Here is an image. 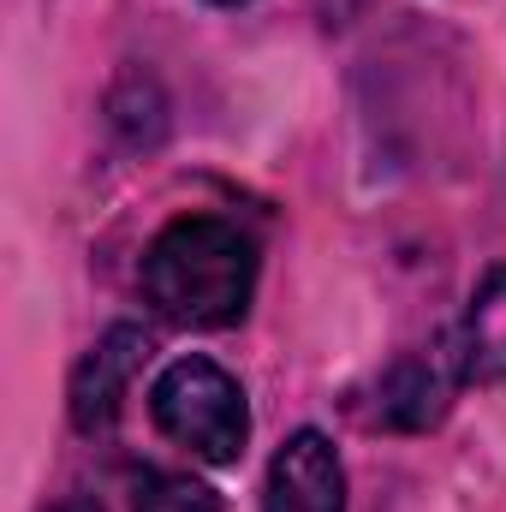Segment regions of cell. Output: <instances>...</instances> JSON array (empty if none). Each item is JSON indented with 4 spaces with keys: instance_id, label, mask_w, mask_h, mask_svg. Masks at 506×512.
<instances>
[{
    "instance_id": "obj_5",
    "label": "cell",
    "mask_w": 506,
    "mask_h": 512,
    "mask_svg": "<svg viewBox=\"0 0 506 512\" xmlns=\"http://www.w3.org/2000/svg\"><path fill=\"white\" fill-rule=\"evenodd\" d=\"M453 364L465 382H501L506 376V268H489L483 286L465 304V322L453 334Z\"/></svg>"
},
{
    "instance_id": "obj_3",
    "label": "cell",
    "mask_w": 506,
    "mask_h": 512,
    "mask_svg": "<svg viewBox=\"0 0 506 512\" xmlns=\"http://www.w3.org/2000/svg\"><path fill=\"white\" fill-rule=\"evenodd\" d=\"M262 512H346V471L322 429H298L274 453Z\"/></svg>"
},
{
    "instance_id": "obj_9",
    "label": "cell",
    "mask_w": 506,
    "mask_h": 512,
    "mask_svg": "<svg viewBox=\"0 0 506 512\" xmlns=\"http://www.w3.org/2000/svg\"><path fill=\"white\" fill-rule=\"evenodd\" d=\"M221 6H233V0H221Z\"/></svg>"
},
{
    "instance_id": "obj_8",
    "label": "cell",
    "mask_w": 506,
    "mask_h": 512,
    "mask_svg": "<svg viewBox=\"0 0 506 512\" xmlns=\"http://www.w3.org/2000/svg\"><path fill=\"white\" fill-rule=\"evenodd\" d=\"M54 512H90V507H54Z\"/></svg>"
},
{
    "instance_id": "obj_4",
    "label": "cell",
    "mask_w": 506,
    "mask_h": 512,
    "mask_svg": "<svg viewBox=\"0 0 506 512\" xmlns=\"http://www.w3.org/2000/svg\"><path fill=\"white\" fill-rule=\"evenodd\" d=\"M143 358H149V334L143 328H108L96 346H90V358L72 370V423L84 429V435H102V429H114V417H120V405H126V387L131 376L143 370Z\"/></svg>"
},
{
    "instance_id": "obj_6",
    "label": "cell",
    "mask_w": 506,
    "mask_h": 512,
    "mask_svg": "<svg viewBox=\"0 0 506 512\" xmlns=\"http://www.w3.org/2000/svg\"><path fill=\"white\" fill-rule=\"evenodd\" d=\"M381 417L399 423V429H423L441 417V376L423 364V358H405L387 387H381Z\"/></svg>"
},
{
    "instance_id": "obj_7",
    "label": "cell",
    "mask_w": 506,
    "mask_h": 512,
    "mask_svg": "<svg viewBox=\"0 0 506 512\" xmlns=\"http://www.w3.org/2000/svg\"><path fill=\"white\" fill-rule=\"evenodd\" d=\"M137 512H221V495L185 471H149L137 483Z\"/></svg>"
},
{
    "instance_id": "obj_1",
    "label": "cell",
    "mask_w": 506,
    "mask_h": 512,
    "mask_svg": "<svg viewBox=\"0 0 506 512\" xmlns=\"http://www.w3.org/2000/svg\"><path fill=\"white\" fill-rule=\"evenodd\" d=\"M143 292L179 328H233L256 292V245L221 215H179L143 251Z\"/></svg>"
},
{
    "instance_id": "obj_2",
    "label": "cell",
    "mask_w": 506,
    "mask_h": 512,
    "mask_svg": "<svg viewBox=\"0 0 506 512\" xmlns=\"http://www.w3.org/2000/svg\"><path fill=\"white\" fill-rule=\"evenodd\" d=\"M149 417L167 441L197 453L203 465H239L251 441V405L245 387L209 358H179L149 387Z\"/></svg>"
}]
</instances>
